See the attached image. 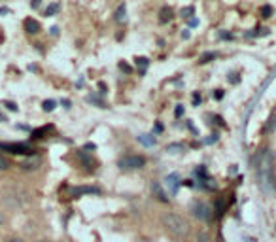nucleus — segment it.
Instances as JSON below:
<instances>
[{
    "instance_id": "obj_17",
    "label": "nucleus",
    "mask_w": 276,
    "mask_h": 242,
    "mask_svg": "<svg viewBox=\"0 0 276 242\" xmlns=\"http://www.w3.org/2000/svg\"><path fill=\"white\" fill-rule=\"evenodd\" d=\"M274 127H276V116H272V118L269 119V125L265 127V133H270V130L274 129Z\"/></svg>"
},
{
    "instance_id": "obj_13",
    "label": "nucleus",
    "mask_w": 276,
    "mask_h": 242,
    "mask_svg": "<svg viewBox=\"0 0 276 242\" xmlns=\"http://www.w3.org/2000/svg\"><path fill=\"white\" fill-rule=\"evenodd\" d=\"M125 19V6H120L116 12V21H123Z\"/></svg>"
},
{
    "instance_id": "obj_5",
    "label": "nucleus",
    "mask_w": 276,
    "mask_h": 242,
    "mask_svg": "<svg viewBox=\"0 0 276 242\" xmlns=\"http://www.w3.org/2000/svg\"><path fill=\"white\" fill-rule=\"evenodd\" d=\"M189 210H191V214H193L197 219H202V222L212 219V208H210L204 201H193Z\"/></svg>"
},
{
    "instance_id": "obj_9",
    "label": "nucleus",
    "mask_w": 276,
    "mask_h": 242,
    "mask_svg": "<svg viewBox=\"0 0 276 242\" xmlns=\"http://www.w3.org/2000/svg\"><path fill=\"white\" fill-rule=\"evenodd\" d=\"M159 15H161V17H159V23H167V21L172 19V10H170V8H163Z\"/></svg>"
},
{
    "instance_id": "obj_27",
    "label": "nucleus",
    "mask_w": 276,
    "mask_h": 242,
    "mask_svg": "<svg viewBox=\"0 0 276 242\" xmlns=\"http://www.w3.org/2000/svg\"><path fill=\"white\" fill-rule=\"evenodd\" d=\"M38 242H50V240H38Z\"/></svg>"
},
{
    "instance_id": "obj_19",
    "label": "nucleus",
    "mask_w": 276,
    "mask_h": 242,
    "mask_svg": "<svg viewBox=\"0 0 276 242\" xmlns=\"http://www.w3.org/2000/svg\"><path fill=\"white\" fill-rule=\"evenodd\" d=\"M270 13H272V8H270V6L261 8V15H263V17H270Z\"/></svg>"
},
{
    "instance_id": "obj_8",
    "label": "nucleus",
    "mask_w": 276,
    "mask_h": 242,
    "mask_svg": "<svg viewBox=\"0 0 276 242\" xmlns=\"http://www.w3.org/2000/svg\"><path fill=\"white\" fill-rule=\"evenodd\" d=\"M151 193H155L157 195V199L159 201H163V203H167V197H165V193H163V189H161V186L159 184H151Z\"/></svg>"
},
{
    "instance_id": "obj_3",
    "label": "nucleus",
    "mask_w": 276,
    "mask_h": 242,
    "mask_svg": "<svg viewBox=\"0 0 276 242\" xmlns=\"http://www.w3.org/2000/svg\"><path fill=\"white\" fill-rule=\"evenodd\" d=\"M144 165H146V159L142 156H125L118 161V167H120L121 170H125V172L140 170V168H144Z\"/></svg>"
},
{
    "instance_id": "obj_24",
    "label": "nucleus",
    "mask_w": 276,
    "mask_h": 242,
    "mask_svg": "<svg viewBox=\"0 0 276 242\" xmlns=\"http://www.w3.org/2000/svg\"><path fill=\"white\" fill-rule=\"evenodd\" d=\"M6 106H8V108H10V110H17V106L12 104V102H6Z\"/></svg>"
},
{
    "instance_id": "obj_20",
    "label": "nucleus",
    "mask_w": 276,
    "mask_h": 242,
    "mask_svg": "<svg viewBox=\"0 0 276 242\" xmlns=\"http://www.w3.org/2000/svg\"><path fill=\"white\" fill-rule=\"evenodd\" d=\"M197 242H208L206 233H199V236H197Z\"/></svg>"
},
{
    "instance_id": "obj_4",
    "label": "nucleus",
    "mask_w": 276,
    "mask_h": 242,
    "mask_svg": "<svg viewBox=\"0 0 276 242\" xmlns=\"http://www.w3.org/2000/svg\"><path fill=\"white\" fill-rule=\"evenodd\" d=\"M0 149L2 151H8V153H13V156H34L36 149L29 146V144H10V142H0Z\"/></svg>"
},
{
    "instance_id": "obj_14",
    "label": "nucleus",
    "mask_w": 276,
    "mask_h": 242,
    "mask_svg": "<svg viewBox=\"0 0 276 242\" xmlns=\"http://www.w3.org/2000/svg\"><path fill=\"white\" fill-rule=\"evenodd\" d=\"M6 168H10V161H8L6 157L2 156V151H0V170H6Z\"/></svg>"
},
{
    "instance_id": "obj_16",
    "label": "nucleus",
    "mask_w": 276,
    "mask_h": 242,
    "mask_svg": "<svg viewBox=\"0 0 276 242\" xmlns=\"http://www.w3.org/2000/svg\"><path fill=\"white\" fill-rule=\"evenodd\" d=\"M223 212H225V205L221 203V199H218V203H216V214H218V216H221Z\"/></svg>"
},
{
    "instance_id": "obj_18",
    "label": "nucleus",
    "mask_w": 276,
    "mask_h": 242,
    "mask_svg": "<svg viewBox=\"0 0 276 242\" xmlns=\"http://www.w3.org/2000/svg\"><path fill=\"white\" fill-rule=\"evenodd\" d=\"M53 108H55V100H45V102H44V110H45V112H51Z\"/></svg>"
},
{
    "instance_id": "obj_21",
    "label": "nucleus",
    "mask_w": 276,
    "mask_h": 242,
    "mask_svg": "<svg viewBox=\"0 0 276 242\" xmlns=\"http://www.w3.org/2000/svg\"><path fill=\"white\" fill-rule=\"evenodd\" d=\"M189 13H193V8H186V10H182L183 17H189Z\"/></svg>"
},
{
    "instance_id": "obj_22",
    "label": "nucleus",
    "mask_w": 276,
    "mask_h": 242,
    "mask_svg": "<svg viewBox=\"0 0 276 242\" xmlns=\"http://www.w3.org/2000/svg\"><path fill=\"white\" fill-rule=\"evenodd\" d=\"M120 67H121L123 70H125V72H131V67H129V64H125V62H121Z\"/></svg>"
},
{
    "instance_id": "obj_15",
    "label": "nucleus",
    "mask_w": 276,
    "mask_h": 242,
    "mask_svg": "<svg viewBox=\"0 0 276 242\" xmlns=\"http://www.w3.org/2000/svg\"><path fill=\"white\" fill-rule=\"evenodd\" d=\"M136 64H140V72H146V67H148V59H146V57H140V59H136Z\"/></svg>"
},
{
    "instance_id": "obj_11",
    "label": "nucleus",
    "mask_w": 276,
    "mask_h": 242,
    "mask_svg": "<svg viewBox=\"0 0 276 242\" xmlns=\"http://www.w3.org/2000/svg\"><path fill=\"white\" fill-rule=\"evenodd\" d=\"M138 140L142 144H146V146H153L155 144V138L151 137V135H142V137H138Z\"/></svg>"
},
{
    "instance_id": "obj_1",
    "label": "nucleus",
    "mask_w": 276,
    "mask_h": 242,
    "mask_svg": "<svg viewBox=\"0 0 276 242\" xmlns=\"http://www.w3.org/2000/svg\"><path fill=\"white\" fill-rule=\"evenodd\" d=\"M258 182L263 187V191H274L276 180H274V156L270 149H263L258 156Z\"/></svg>"
},
{
    "instance_id": "obj_26",
    "label": "nucleus",
    "mask_w": 276,
    "mask_h": 242,
    "mask_svg": "<svg viewBox=\"0 0 276 242\" xmlns=\"http://www.w3.org/2000/svg\"><path fill=\"white\" fill-rule=\"evenodd\" d=\"M2 222H4V217H2V214H0V225H2Z\"/></svg>"
},
{
    "instance_id": "obj_7",
    "label": "nucleus",
    "mask_w": 276,
    "mask_h": 242,
    "mask_svg": "<svg viewBox=\"0 0 276 242\" xmlns=\"http://www.w3.org/2000/svg\"><path fill=\"white\" fill-rule=\"evenodd\" d=\"M23 27H25V31L29 32V34H38V32L42 31V27H40V23H38L36 19H25V23H23Z\"/></svg>"
},
{
    "instance_id": "obj_2",
    "label": "nucleus",
    "mask_w": 276,
    "mask_h": 242,
    "mask_svg": "<svg viewBox=\"0 0 276 242\" xmlns=\"http://www.w3.org/2000/svg\"><path fill=\"white\" fill-rule=\"evenodd\" d=\"M161 224L167 229L169 235H172L174 238H180V240H186L191 233V225L183 216L180 214H165L161 217Z\"/></svg>"
},
{
    "instance_id": "obj_10",
    "label": "nucleus",
    "mask_w": 276,
    "mask_h": 242,
    "mask_svg": "<svg viewBox=\"0 0 276 242\" xmlns=\"http://www.w3.org/2000/svg\"><path fill=\"white\" fill-rule=\"evenodd\" d=\"M83 193H101L97 187H80V189H72V195H83Z\"/></svg>"
},
{
    "instance_id": "obj_25",
    "label": "nucleus",
    "mask_w": 276,
    "mask_h": 242,
    "mask_svg": "<svg viewBox=\"0 0 276 242\" xmlns=\"http://www.w3.org/2000/svg\"><path fill=\"white\" fill-rule=\"evenodd\" d=\"M218 242H223V236L221 235H218Z\"/></svg>"
},
{
    "instance_id": "obj_6",
    "label": "nucleus",
    "mask_w": 276,
    "mask_h": 242,
    "mask_svg": "<svg viewBox=\"0 0 276 242\" xmlns=\"http://www.w3.org/2000/svg\"><path fill=\"white\" fill-rule=\"evenodd\" d=\"M165 182H167V187H169L170 195H176V193H178V187H180V178H178V174H169V176L165 178Z\"/></svg>"
},
{
    "instance_id": "obj_12",
    "label": "nucleus",
    "mask_w": 276,
    "mask_h": 242,
    "mask_svg": "<svg viewBox=\"0 0 276 242\" xmlns=\"http://www.w3.org/2000/svg\"><path fill=\"white\" fill-rule=\"evenodd\" d=\"M59 10H61V6H59L57 2H55V4H50V6L45 8V15H48V17H50V15H55Z\"/></svg>"
},
{
    "instance_id": "obj_23",
    "label": "nucleus",
    "mask_w": 276,
    "mask_h": 242,
    "mask_svg": "<svg viewBox=\"0 0 276 242\" xmlns=\"http://www.w3.org/2000/svg\"><path fill=\"white\" fill-rule=\"evenodd\" d=\"M8 242H23V238H19V236H12Z\"/></svg>"
}]
</instances>
